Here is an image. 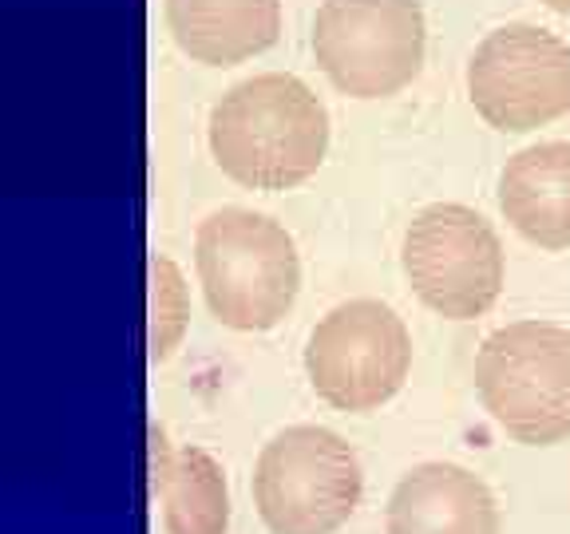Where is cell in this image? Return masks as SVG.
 <instances>
[{
	"instance_id": "cell-14",
	"label": "cell",
	"mask_w": 570,
	"mask_h": 534,
	"mask_svg": "<svg viewBox=\"0 0 570 534\" xmlns=\"http://www.w3.org/2000/svg\"><path fill=\"white\" fill-rule=\"evenodd\" d=\"M551 12H562V17H570V0H543Z\"/></svg>"
},
{
	"instance_id": "cell-6",
	"label": "cell",
	"mask_w": 570,
	"mask_h": 534,
	"mask_svg": "<svg viewBox=\"0 0 570 534\" xmlns=\"http://www.w3.org/2000/svg\"><path fill=\"white\" fill-rule=\"evenodd\" d=\"M412 368V337L404 320L373 297H353L313 325L305 345V376L337 412H373L404 388Z\"/></svg>"
},
{
	"instance_id": "cell-1",
	"label": "cell",
	"mask_w": 570,
	"mask_h": 534,
	"mask_svg": "<svg viewBox=\"0 0 570 534\" xmlns=\"http://www.w3.org/2000/svg\"><path fill=\"white\" fill-rule=\"evenodd\" d=\"M206 142L226 178L246 190H289L317 175L330 151V116L309 83L266 71L234 83L210 107Z\"/></svg>"
},
{
	"instance_id": "cell-9",
	"label": "cell",
	"mask_w": 570,
	"mask_h": 534,
	"mask_svg": "<svg viewBox=\"0 0 570 534\" xmlns=\"http://www.w3.org/2000/svg\"><path fill=\"white\" fill-rule=\"evenodd\" d=\"M384 534H499V507L468 467L420 463L392 491Z\"/></svg>"
},
{
	"instance_id": "cell-2",
	"label": "cell",
	"mask_w": 570,
	"mask_h": 534,
	"mask_svg": "<svg viewBox=\"0 0 570 534\" xmlns=\"http://www.w3.org/2000/svg\"><path fill=\"white\" fill-rule=\"evenodd\" d=\"M195 274L218 325L266 333L294 309L302 261L285 226L266 214L226 206L198 222Z\"/></svg>"
},
{
	"instance_id": "cell-13",
	"label": "cell",
	"mask_w": 570,
	"mask_h": 534,
	"mask_svg": "<svg viewBox=\"0 0 570 534\" xmlns=\"http://www.w3.org/2000/svg\"><path fill=\"white\" fill-rule=\"evenodd\" d=\"M187 281H183V274H178V266L167 254H151V333H147L151 365H163L175 353L183 333H187Z\"/></svg>"
},
{
	"instance_id": "cell-7",
	"label": "cell",
	"mask_w": 570,
	"mask_h": 534,
	"mask_svg": "<svg viewBox=\"0 0 570 534\" xmlns=\"http://www.w3.org/2000/svg\"><path fill=\"white\" fill-rule=\"evenodd\" d=\"M401 266L420 305L448 320L483 317L503 289L499 234L463 202H432L412 218Z\"/></svg>"
},
{
	"instance_id": "cell-3",
	"label": "cell",
	"mask_w": 570,
	"mask_h": 534,
	"mask_svg": "<svg viewBox=\"0 0 570 534\" xmlns=\"http://www.w3.org/2000/svg\"><path fill=\"white\" fill-rule=\"evenodd\" d=\"M475 392L511 439L531 447L570 436V329L511 320L475 353Z\"/></svg>"
},
{
	"instance_id": "cell-11",
	"label": "cell",
	"mask_w": 570,
	"mask_h": 534,
	"mask_svg": "<svg viewBox=\"0 0 570 534\" xmlns=\"http://www.w3.org/2000/svg\"><path fill=\"white\" fill-rule=\"evenodd\" d=\"M499 210L539 249H570V142H534L499 175Z\"/></svg>"
},
{
	"instance_id": "cell-5",
	"label": "cell",
	"mask_w": 570,
	"mask_h": 534,
	"mask_svg": "<svg viewBox=\"0 0 570 534\" xmlns=\"http://www.w3.org/2000/svg\"><path fill=\"white\" fill-rule=\"evenodd\" d=\"M313 60L341 96H396L424 63L420 0H321Z\"/></svg>"
},
{
	"instance_id": "cell-4",
	"label": "cell",
	"mask_w": 570,
	"mask_h": 534,
	"mask_svg": "<svg viewBox=\"0 0 570 534\" xmlns=\"http://www.w3.org/2000/svg\"><path fill=\"white\" fill-rule=\"evenodd\" d=\"M356 452L330 427H285L254 463V507L269 534H333L361 503Z\"/></svg>"
},
{
	"instance_id": "cell-8",
	"label": "cell",
	"mask_w": 570,
	"mask_h": 534,
	"mask_svg": "<svg viewBox=\"0 0 570 534\" xmlns=\"http://www.w3.org/2000/svg\"><path fill=\"white\" fill-rule=\"evenodd\" d=\"M468 99L495 131L527 135L570 116V48L539 24H503L468 60Z\"/></svg>"
},
{
	"instance_id": "cell-10",
	"label": "cell",
	"mask_w": 570,
	"mask_h": 534,
	"mask_svg": "<svg viewBox=\"0 0 570 534\" xmlns=\"http://www.w3.org/2000/svg\"><path fill=\"white\" fill-rule=\"evenodd\" d=\"M163 17L183 56L206 68H234L277 44L282 0H167Z\"/></svg>"
},
{
	"instance_id": "cell-12",
	"label": "cell",
	"mask_w": 570,
	"mask_h": 534,
	"mask_svg": "<svg viewBox=\"0 0 570 534\" xmlns=\"http://www.w3.org/2000/svg\"><path fill=\"white\" fill-rule=\"evenodd\" d=\"M151 491L167 534H226L230 526L223 463L195 444L170 447L159 424L151 427Z\"/></svg>"
}]
</instances>
